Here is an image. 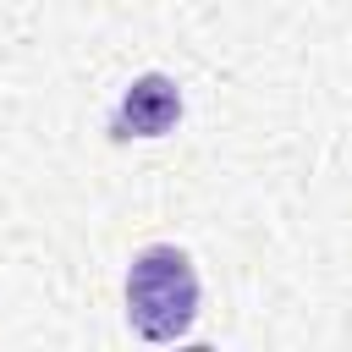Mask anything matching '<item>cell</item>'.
Segmentation results:
<instances>
[{
	"label": "cell",
	"instance_id": "cell-1",
	"mask_svg": "<svg viewBox=\"0 0 352 352\" xmlns=\"http://www.w3.org/2000/svg\"><path fill=\"white\" fill-rule=\"evenodd\" d=\"M126 319L148 341H176L198 319V270L182 248L154 242L126 270Z\"/></svg>",
	"mask_w": 352,
	"mask_h": 352
},
{
	"label": "cell",
	"instance_id": "cell-2",
	"mask_svg": "<svg viewBox=\"0 0 352 352\" xmlns=\"http://www.w3.org/2000/svg\"><path fill=\"white\" fill-rule=\"evenodd\" d=\"M176 116H182V94H176V82L160 77V72H148V77H138V82L121 94L116 132H121V138H160V132L176 126Z\"/></svg>",
	"mask_w": 352,
	"mask_h": 352
}]
</instances>
